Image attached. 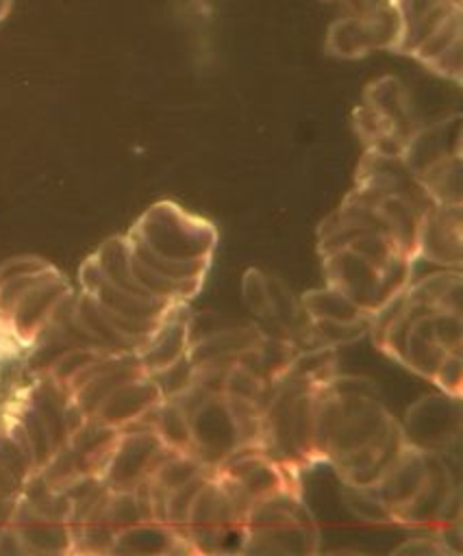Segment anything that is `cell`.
I'll list each match as a JSON object with an SVG mask.
<instances>
[{
	"label": "cell",
	"instance_id": "cell-1",
	"mask_svg": "<svg viewBox=\"0 0 463 556\" xmlns=\"http://www.w3.org/2000/svg\"><path fill=\"white\" fill-rule=\"evenodd\" d=\"M404 445L400 421L367 380L333 374L322 384L315 415V463H326L343 486H372Z\"/></svg>",
	"mask_w": 463,
	"mask_h": 556
},
{
	"label": "cell",
	"instance_id": "cell-2",
	"mask_svg": "<svg viewBox=\"0 0 463 556\" xmlns=\"http://www.w3.org/2000/svg\"><path fill=\"white\" fill-rule=\"evenodd\" d=\"M461 269H441L411 282L370 317L374 345L413 374L435 380L463 348Z\"/></svg>",
	"mask_w": 463,
	"mask_h": 556
},
{
	"label": "cell",
	"instance_id": "cell-3",
	"mask_svg": "<svg viewBox=\"0 0 463 556\" xmlns=\"http://www.w3.org/2000/svg\"><path fill=\"white\" fill-rule=\"evenodd\" d=\"M124 237L139 287L170 304L200 293L220 241L211 219L172 200L150 204Z\"/></svg>",
	"mask_w": 463,
	"mask_h": 556
},
{
	"label": "cell",
	"instance_id": "cell-4",
	"mask_svg": "<svg viewBox=\"0 0 463 556\" xmlns=\"http://www.w3.org/2000/svg\"><path fill=\"white\" fill-rule=\"evenodd\" d=\"M328 348L300 350L293 363L270 384L256 447L304 471L315 463V415L322 384L335 374Z\"/></svg>",
	"mask_w": 463,
	"mask_h": 556
},
{
	"label": "cell",
	"instance_id": "cell-5",
	"mask_svg": "<svg viewBox=\"0 0 463 556\" xmlns=\"http://www.w3.org/2000/svg\"><path fill=\"white\" fill-rule=\"evenodd\" d=\"M367 489L383 506L387 523L439 530L461 521L459 482L441 454L404 445L391 467Z\"/></svg>",
	"mask_w": 463,
	"mask_h": 556
},
{
	"label": "cell",
	"instance_id": "cell-6",
	"mask_svg": "<svg viewBox=\"0 0 463 556\" xmlns=\"http://www.w3.org/2000/svg\"><path fill=\"white\" fill-rule=\"evenodd\" d=\"M74 300L67 276L33 254L0 265V326L37 350Z\"/></svg>",
	"mask_w": 463,
	"mask_h": 556
},
{
	"label": "cell",
	"instance_id": "cell-7",
	"mask_svg": "<svg viewBox=\"0 0 463 556\" xmlns=\"http://www.w3.org/2000/svg\"><path fill=\"white\" fill-rule=\"evenodd\" d=\"M0 421L28 452L39 473L67 445L85 417L65 382L43 367L30 371L28 380L0 408Z\"/></svg>",
	"mask_w": 463,
	"mask_h": 556
},
{
	"label": "cell",
	"instance_id": "cell-8",
	"mask_svg": "<svg viewBox=\"0 0 463 556\" xmlns=\"http://www.w3.org/2000/svg\"><path fill=\"white\" fill-rule=\"evenodd\" d=\"M320 528L302 489H283L250 504L243 517V554H315Z\"/></svg>",
	"mask_w": 463,
	"mask_h": 556
},
{
	"label": "cell",
	"instance_id": "cell-9",
	"mask_svg": "<svg viewBox=\"0 0 463 556\" xmlns=\"http://www.w3.org/2000/svg\"><path fill=\"white\" fill-rule=\"evenodd\" d=\"M326 285L348 295L367 315H374L413 278L415 261L400 256L380 261L348 245L320 254Z\"/></svg>",
	"mask_w": 463,
	"mask_h": 556
},
{
	"label": "cell",
	"instance_id": "cell-10",
	"mask_svg": "<svg viewBox=\"0 0 463 556\" xmlns=\"http://www.w3.org/2000/svg\"><path fill=\"white\" fill-rule=\"evenodd\" d=\"M243 506L211 473L198 484L178 528L191 554H243Z\"/></svg>",
	"mask_w": 463,
	"mask_h": 556
},
{
	"label": "cell",
	"instance_id": "cell-11",
	"mask_svg": "<svg viewBox=\"0 0 463 556\" xmlns=\"http://www.w3.org/2000/svg\"><path fill=\"white\" fill-rule=\"evenodd\" d=\"M300 473L302 471L278 463L256 445H241L213 467V476L243 506V510L270 493L302 489Z\"/></svg>",
	"mask_w": 463,
	"mask_h": 556
},
{
	"label": "cell",
	"instance_id": "cell-12",
	"mask_svg": "<svg viewBox=\"0 0 463 556\" xmlns=\"http://www.w3.org/2000/svg\"><path fill=\"white\" fill-rule=\"evenodd\" d=\"M191 391L198 395L196 400H191L187 393L178 395L189 417V432H191L189 452L202 465L213 469L226 456H230L237 447H241L239 430L222 391L204 389L198 382L191 384Z\"/></svg>",
	"mask_w": 463,
	"mask_h": 556
},
{
	"label": "cell",
	"instance_id": "cell-13",
	"mask_svg": "<svg viewBox=\"0 0 463 556\" xmlns=\"http://www.w3.org/2000/svg\"><path fill=\"white\" fill-rule=\"evenodd\" d=\"M300 308L306 317V348L335 350L343 343L361 339L370 328V317L348 295L330 285L311 289L300 298Z\"/></svg>",
	"mask_w": 463,
	"mask_h": 556
},
{
	"label": "cell",
	"instance_id": "cell-14",
	"mask_svg": "<svg viewBox=\"0 0 463 556\" xmlns=\"http://www.w3.org/2000/svg\"><path fill=\"white\" fill-rule=\"evenodd\" d=\"M398 37L400 20L389 0L335 20L326 33V50L339 59H359L374 50L396 52Z\"/></svg>",
	"mask_w": 463,
	"mask_h": 556
},
{
	"label": "cell",
	"instance_id": "cell-15",
	"mask_svg": "<svg viewBox=\"0 0 463 556\" xmlns=\"http://www.w3.org/2000/svg\"><path fill=\"white\" fill-rule=\"evenodd\" d=\"M170 450L159 434L137 421L117 432L111 456L104 465L102 480L111 491H135L148 482Z\"/></svg>",
	"mask_w": 463,
	"mask_h": 556
},
{
	"label": "cell",
	"instance_id": "cell-16",
	"mask_svg": "<svg viewBox=\"0 0 463 556\" xmlns=\"http://www.w3.org/2000/svg\"><path fill=\"white\" fill-rule=\"evenodd\" d=\"M400 430L406 445L448 456L461 437V397L443 391L420 397L406 408Z\"/></svg>",
	"mask_w": 463,
	"mask_h": 556
},
{
	"label": "cell",
	"instance_id": "cell-17",
	"mask_svg": "<svg viewBox=\"0 0 463 556\" xmlns=\"http://www.w3.org/2000/svg\"><path fill=\"white\" fill-rule=\"evenodd\" d=\"M463 204H430L420 219L415 261L461 269L463 263Z\"/></svg>",
	"mask_w": 463,
	"mask_h": 556
},
{
	"label": "cell",
	"instance_id": "cell-18",
	"mask_svg": "<svg viewBox=\"0 0 463 556\" xmlns=\"http://www.w3.org/2000/svg\"><path fill=\"white\" fill-rule=\"evenodd\" d=\"M163 400L157 382L148 374L133 376L117 384L87 419L102 424L107 428L122 430L141 421L159 402Z\"/></svg>",
	"mask_w": 463,
	"mask_h": 556
},
{
	"label": "cell",
	"instance_id": "cell-19",
	"mask_svg": "<svg viewBox=\"0 0 463 556\" xmlns=\"http://www.w3.org/2000/svg\"><path fill=\"white\" fill-rule=\"evenodd\" d=\"M191 345L189 304H176L139 348L137 358L148 376H154L180 361Z\"/></svg>",
	"mask_w": 463,
	"mask_h": 556
},
{
	"label": "cell",
	"instance_id": "cell-20",
	"mask_svg": "<svg viewBox=\"0 0 463 556\" xmlns=\"http://www.w3.org/2000/svg\"><path fill=\"white\" fill-rule=\"evenodd\" d=\"M461 156V115L454 113L430 126H417L402 150V161L413 174L422 176L426 169Z\"/></svg>",
	"mask_w": 463,
	"mask_h": 556
},
{
	"label": "cell",
	"instance_id": "cell-21",
	"mask_svg": "<svg viewBox=\"0 0 463 556\" xmlns=\"http://www.w3.org/2000/svg\"><path fill=\"white\" fill-rule=\"evenodd\" d=\"M398 20L400 37L396 52L413 54L437 28L439 24L461 7L452 0H391Z\"/></svg>",
	"mask_w": 463,
	"mask_h": 556
},
{
	"label": "cell",
	"instance_id": "cell-22",
	"mask_svg": "<svg viewBox=\"0 0 463 556\" xmlns=\"http://www.w3.org/2000/svg\"><path fill=\"white\" fill-rule=\"evenodd\" d=\"M363 104L370 106L404 143L417 130L409 91L398 76H380L372 80L363 91Z\"/></svg>",
	"mask_w": 463,
	"mask_h": 556
},
{
	"label": "cell",
	"instance_id": "cell-23",
	"mask_svg": "<svg viewBox=\"0 0 463 556\" xmlns=\"http://www.w3.org/2000/svg\"><path fill=\"white\" fill-rule=\"evenodd\" d=\"M187 541L170 523L146 519L113 534L109 554H185Z\"/></svg>",
	"mask_w": 463,
	"mask_h": 556
},
{
	"label": "cell",
	"instance_id": "cell-24",
	"mask_svg": "<svg viewBox=\"0 0 463 556\" xmlns=\"http://www.w3.org/2000/svg\"><path fill=\"white\" fill-rule=\"evenodd\" d=\"M35 350L24 345L15 334L0 326V408L30 376V358Z\"/></svg>",
	"mask_w": 463,
	"mask_h": 556
},
{
	"label": "cell",
	"instance_id": "cell-25",
	"mask_svg": "<svg viewBox=\"0 0 463 556\" xmlns=\"http://www.w3.org/2000/svg\"><path fill=\"white\" fill-rule=\"evenodd\" d=\"M141 424L150 426L170 450H174V452H189L191 450L189 417H187V408L183 406V402L178 397L161 400L141 419Z\"/></svg>",
	"mask_w": 463,
	"mask_h": 556
},
{
	"label": "cell",
	"instance_id": "cell-26",
	"mask_svg": "<svg viewBox=\"0 0 463 556\" xmlns=\"http://www.w3.org/2000/svg\"><path fill=\"white\" fill-rule=\"evenodd\" d=\"M461 33L463 28H461V7H459L439 24V28L411 56L428 70L448 48L461 41Z\"/></svg>",
	"mask_w": 463,
	"mask_h": 556
},
{
	"label": "cell",
	"instance_id": "cell-27",
	"mask_svg": "<svg viewBox=\"0 0 463 556\" xmlns=\"http://www.w3.org/2000/svg\"><path fill=\"white\" fill-rule=\"evenodd\" d=\"M152 380L157 382V387H159L163 400L178 397V395H183L185 391H189L191 384L196 382V365L191 363L189 352H187L180 361H176L174 365H170L167 369L154 374Z\"/></svg>",
	"mask_w": 463,
	"mask_h": 556
},
{
	"label": "cell",
	"instance_id": "cell-28",
	"mask_svg": "<svg viewBox=\"0 0 463 556\" xmlns=\"http://www.w3.org/2000/svg\"><path fill=\"white\" fill-rule=\"evenodd\" d=\"M26 482L28 480L20 478L15 471H11L9 467H4L0 463V536H2V532L7 530V526L11 521L15 502H17Z\"/></svg>",
	"mask_w": 463,
	"mask_h": 556
},
{
	"label": "cell",
	"instance_id": "cell-29",
	"mask_svg": "<svg viewBox=\"0 0 463 556\" xmlns=\"http://www.w3.org/2000/svg\"><path fill=\"white\" fill-rule=\"evenodd\" d=\"M11 7H13V0H0V22L9 15Z\"/></svg>",
	"mask_w": 463,
	"mask_h": 556
},
{
	"label": "cell",
	"instance_id": "cell-30",
	"mask_svg": "<svg viewBox=\"0 0 463 556\" xmlns=\"http://www.w3.org/2000/svg\"><path fill=\"white\" fill-rule=\"evenodd\" d=\"M452 2H461V0H452Z\"/></svg>",
	"mask_w": 463,
	"mask_h": 556
}]
</instances>
